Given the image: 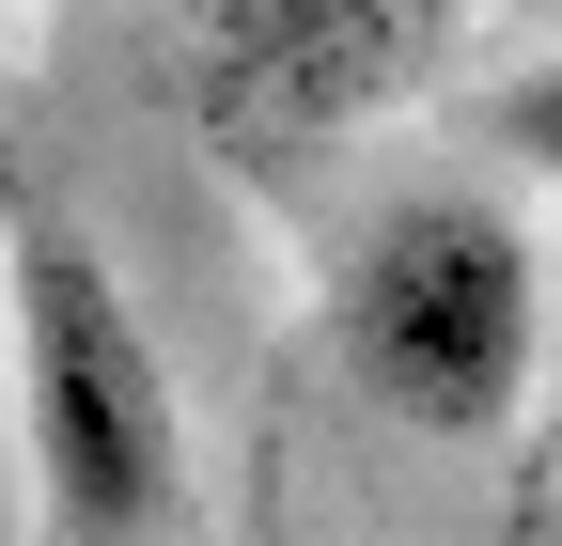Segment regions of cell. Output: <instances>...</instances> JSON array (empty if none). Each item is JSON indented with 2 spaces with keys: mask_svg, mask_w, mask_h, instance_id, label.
I'll list each match as a JSON object with an SVG mask.
<instances>
[{
  "mask_svg": "<svg viewBox=\"0 0 562 546\" xmlns=\"http://www.w3.org/2000/svg\"><path fill=\"white\" fill-rule=\"evenodd\" d=\"M0 344H16V485L32 546H172L188 531V406L125 265L63 219V187L0 125Z\"/></svg>",
  "mask_w": 562,
  "mask_h": 546,
  "instance_id": "cell-1",
  "label": "cell"
},
{
  "mask_svg": "<svg viewBox=\"0 0 562 546\" xmlns=\"http://www.w3.org/2000/svg\"><path fill=\"white\" fill-rule=\"evenodd\" d=\"M328 344H344V375H360L375 422L469 453V437H501L531 406V375H547V265H531V235L484 187H406V203L360 219V250H344Z\"/></svg>",
  "mask_w": 562,
  "mask_h": 546,
  "instance_id": "cell-2",
  "label": "cell"
},
{
  "mask_svg": "<svg viewBox=\"0 0 562 546\" xmlns=\"http://www.w3.org/2000/svg\"><path fill=\"white\" fill-rule=\"evenodd\" d=\"M469 0H172V79L203 157L235 172H313L406 94H438Z\"/></svg>",
  "mask_w": 562,
  "mask_h": 546,
  "instance_id": "cell-3",
  "label": "cell"
},
{
  "mask_svg": "<svg viewBox=\"0 0 562 546\" xmlns=\"http://www.w3.org/2000/svg\"><path fill=\"white\" fill-rule=\"evenodd\" d=\"M484 141H501L531 187H562V47H547V62H516V79L484 94Z\"/></svg>",
  "mask_w": 562,
  "mask_h": 546,
  "instance_id": "cell-4",
  "label": "cell"
}]
</instances>
